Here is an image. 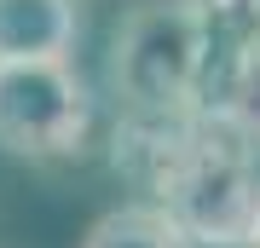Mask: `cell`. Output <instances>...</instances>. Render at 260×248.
<instances>
[{
	"instance_id": "cell-1",
	"label": "cell",
	"mask_w": 260,
	"mask_h": 248,
	"mask_svg": "<svg viewBox=\"0 0 260 248\" xmlns=\"http://www.w3.org/2000/svg\"><path fill=\"white\" fill-rule=\"evenodd\" d=\"M116 167L150 191L185 242L260 248V162L208 116L191 121H127L116 133Z\"/></svg>"
},
{
	"instance_id": "cell-2",
	"label": "cell",
	"mask_w": 260,
	"mask_h": 248,
	"mask_svg": "<svg viewBox=\"0 0 260 248\" xmlns=\"http://www.w3.org/2000/svg\"><path fill=\"white\" fill-rule=\"evenodd\" d=\"M110 81L127 121H191L214 87V23L191 0H150L116 29Z\"/></svg>"
},
{
	"instance_id": "cell-3",
	"label": "cell",
	"mask_w": 260,
	"mask_h": 248,
	"mask_svg": "<svg viewBox=\"0 0 260 248\" xmlns=\"http://www.w3.org/2000/svg\"><path fill=\"white\" fill-rule=\"evenodd\" d=\"M93 92L75 64H0V150L23 162H64L87 150Z\"/></svg>"
},
{
	"instance_id": "cell-4",
	"label": "cell",
	"mask_w": 260,
	"mask_h": 248,
	"mask_svg": "<svg viewBox=\"0 0 260 248\" xmlns=\"http://www.w3.org/2000/svg\"><path fill=\"white\" fill-rule=\"evenodd\" d=\"M75 35V0H0V64H64Z\"/></svg>"
},
{
	"instance_id": "cell-5",
	"label": "cell",
	"mask_w": 260,
	"mask_h": 248,
	"mask_svg": "<svg viewBox=\"0 0 260 248\" xmlns=\"http://www.w3.org/2000/svg\"><path fill=\"white\" fill-rule=\"evenodd\" d=\"M203 116L260 162V35L237 41V52L225 58V69L208 87V110Z\"/></svg>"
},
{
	"instance_id": "cell-6",
	"label": "cell",
	"mask_w": 260,
	"mask_h": 248,
	"mask_svg": "<svg viewBox=\"0 0 260 248\" xmlns=\"http://www.w3.org/2000/svg\"><path fill=\"white\" fill-rule=\"evenodd\" d=\"M81 248H185V237L174 231V220L162 208L127 202V208H110L104 220H93Z\"/></svg>"
},
{
	"instance_id": "cell-7",
	"label": "cell",
	"mask_w": 260,
	"mask_h": 248,
	"mask_svg": "<svg viewBox=\"0 0 260 248\" xmlns=\"http://www.w3.org/2000/svg\"><path fill=\"white\" fill-rule=\"evenodd\" d=\"M214 29H237V35H260V0H191Z\"/></svg>"
}]
</instances>
